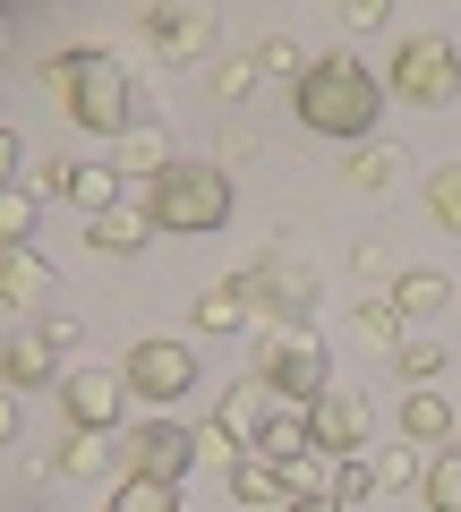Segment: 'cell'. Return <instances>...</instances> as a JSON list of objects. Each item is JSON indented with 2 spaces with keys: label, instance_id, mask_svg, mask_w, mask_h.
I'll use <instances>...</instances> for the list:
<instances>
[{
  "label": "cell",
  "instance_id": "4",
  "mask_svg": "<svg viewBox=\"0 0 461 512\" xmlns=\"http://www.w3.org/2000/svg\"><path fill=\"white\" fill-rule=\"evenodd\" d=\"M248 376H257L265 393H274V402H299V410H308L316 393L333 384L325 333H316V325H274V333L257 342V367H248Z\"/></svg>",
  "mask_w": 461,
  "mask_h": 512
},
{
  "label": "cell",
  "instance_id": "27",
  "mask_svg": "<svg viewBox=\"0 0 461 512\" xmlns=\"http://www.w3.org/2000/svg\"><path fill=\"white\" fill-rule=\"evenodd\" d=\"M205 86H214V103H248V86H257V52H222Z\"/></svg>",
  "mask_w": 461,
  "mask_h": 512
},
{
  "label": "cell",
  "instance_id": "5",
  "mask_svg": "<svg viewBox=\"0 0 461 512\" xmlns=\"http://www.w3.org/2000/svg\"><path fill=\"white\" fill-rule=\"evenodd\" d=\"M385 94L393 103H419V111H444L461 94L453 35H402V52H393V69H385Z\"/></svg>",
  "mask_w": 461,
  "mask_h": 512
},
{
  "label": "cell",
  "instance_id": "13",
  "mask_svg": "<svg viewBox=\"0 0 461 512\" xmlns=\"http://www.w3.org/2000/svg\"><path fill=\"white\" fill-rule=\"evenodd\" d=\"M43 197H69V205H86V214H103V205H120V188H129V180H120V171H111V163H43Z\"/></svg>",
  "mask_w": 461,
  "mask_h": 512
},
{
  "label": "cell",
  "instance_id": "37",
  "mask_svg": "<svg viewBox=\"0 0 461 512\" xmlns=\"http://www.w3.org/2000/svg\"><path fill=\"white\" fill-rule=\"evenodd\" d=\"M18 436V393H9V384H0V444Z\"/></svg>",
  "mask_w": 461,
  "mask_h": 512
},
{
  "label": "cell",
  "instance_id": "28",
  "mask_svg": "<svg viewBox=\"0 0 461 512\" xmlns=\"http://www.w3.org/2000/svg\"><path fill=\"white\" fill-rule=\"evenodd\" d=\"M427 214H436L444 231H461V163H436V171H427Z\"/></svg>",
  "mask_w": 461,
  "mask_h": 512
},
{
  "label": "cell",
  "instance_id": "1",
  "mask_svg": "<svg viewBox=\"0 0 461 512\" xmlns=\"http://www.w3.org/2000/svg\"><path fill=\"white\" fill-rule=\"evenodd\" d=\"M291 111H299V128H316V137L368 146L376 120H385V77H376L359 52H325V60H308V69H299Z\"/></svg>",
  "mask_w": 461,
  "mask_h": 512
},
{
  "label": "cell",
  "instance_id": "23",
  "mask_svg": "<svg viewBox=\"0 0 461 512\" xmlns=\"http://www.w3.org/2000/svg\"><path fill=\"white\" fill-rule=\"evenodd\" d=\"M444 299H453V282L427 274V265H419V274H393V308H402V316H436Z\"/></svg>",
  "mask_w": 461,
  "mask_h": 512
},
{
  "label": "cell",
  "instance_id": "38",
  "mask_svg": "<svg viewBox=\"0 0 461 512\" xmlns=\"http://www.w3.org/2000/svg\"><path fill=\"white\" fill-rule=\"evenodd\" d=\"M282 512H342V504H333V495H291Z\"/></svg>",
  "mask_w": 461,
  "mask_h": 512
},
{
  "label": "cell",
  "instance_id": "2",
  "mask_svg": "<svg viewBox=\"0 0 461 512\" xmlns=\"http://www.w3.org/2000/svg\"><path fill=\"white\" fill-rule=\"evenodd\" d=\"M43 86H60V103H69V120L86 128V137H129L137 128V86H129V69H120L111 52L43 60Z\"/></svg>",
  "mask_w": 461,
  "mask_h": 512
},
{
  "label": "cell",
  "instance_id": "14",
  "mask_svg": "<svg viewBox=\"0 0 461 512\" xmlns=\"http://www.w3.org/2000/svg\"><path fill=\"white\" fill-rule=\"evenodd\" d=\"M52 359H60V350L43 342V325H18V333H0V384H9V393H35V384H60V376H52Z\"/></svg>",
  "mask_w": 461,
  "mask_h": 512
},
{
  "label": "cell",
  "instance_id": "24",
  "mask_svg": "<svg viewBox=\"0 0 461 512\" xmlns=\"http://www.w3.org/2000/svg\"><path fill=\"white\" fill-rule=\"evenodd\" d=\"M103 512H180V487H163V478H120Z\"/></svg>",
  "mask_w": 461,
  "mask_h": 512
},
{
  "label": "cell",
  "instance_id": "32",
  "mask_svg": "<svg viewBox=\"0 0 461 512\" xmlns=\"http://www.w3.org/2000/svg\"><path fill=\"white\" fill-rule=\"evenodd\" d=\"M393 171H402V154H393V146H376V137H368V146L351 154V180H359V188H385Z\"/></svg>",
  "mask_w": 461,
  "mask_h": 512
},
{
  "label": "cell",
  "instance_id": "9",
  "mask_svg": "<svg viewBox=\"0 0 461 512\" xmlns=\"http://www.w3.org/2000/svg\"><path fill=\"white\" fill-rule=\"evenodd\" d=\"M120 367H129V393H137V402H154V410L188 402V384H197V350H188V342H163V333H146Z\"/></svg>",
  "mask_w": 461,
  "mask_h": 512
},
{
  "label": "cell",
  "instance_id": "7",
  "mask_svg": "<svg viewBox=\"0 0 461 512\" xmlns=\"http://www.w3.org/2000/svg\"><path fill=\"white\" fill-rule=\"evenodd\" d=\"M129 367H60V410H69V427H94V436H120V419H129Z\"/></svg>",
  "mask_w": 461,
  "mask_h": 512
},
{
  "label": "cell",
  "instance_id": "22",
  "mask_svg": "<svg viewBox=\"0 0 461 512\" xmlns=\"http://www.w3.org/2000/svg\"><path fill=\"white\" fill-rule=\"evenodd\" d=\"M111 453H120V436H94V427H69V444L52 453V470H60V478H94Z\"/></svg>",
  "mask_w": 461,
  "mask_h": 512
},
{
  "label": "cell",
  "instance_id": "20",
  "mask_svg": "<svg viewBox=\"0 0 461 512\" xmlns=\"http://www.w3.org/2000/svg\"><path fill=\"white\" fill-rule=\"evenodd\" d=\"M248 453H274V461H308L316 444H308V410L299 402H274L265 410V427H257V444H248Z\"/></svg>",
  "mask_w": 461,
  "mask_h": 512
},
{
  "label": "cell",
  "instance_id": "8",
  "mask_svg": "<svg viewBox=\"0 0 461 512\" xmlns=\"http://www.w3.org/2000/svg\"><path fill=\"white\" fill-rule=\"evenodd\" d=\"M120 461H129V478H163V487H180L188 470H197V427H180V419H137V427H120Z\"/></svg>",
  "mask_w": 461,
  "mask_h": 512
},
{
  "label": "cell",
  "instance_id": "6",
  "mask_svg": "<svg viewBox=\"0 0 461 512\" xmlns=\"http://www.w3.org/2000/svg\"><path fill=\"white\" fill-rule=\"evenodd\" d=\"M248 291H257V308H274V325H308L316 316V265L291 248V231L248 265Z\"/></svg>",
  "mask_w": 461,
  "mask_h": 512
},
{
  "label": "cell",
  "instance_id": "18",
  "mask_svg": "<svg viewBox=\"0 0 461 512\" xmlns=\"http://www.w3.org/2000/svg\"><path fill=\"white\" fill-rule=\"evenodd\" d=\"M111 171H120V180H137V188H146V180H163V171H171L163 128H146V120H137L129 137H111Z\"/></svg>",
  "mask_w": 461,
  "mask_h": 512
},
{
  "label": "cell",
  "instance_id": "34",
  "mask_svg": "<svg viewBox=\"0 0 461 512\" xmlns=\"http://www.w3.org/2000/svg\"><path fill=\"white\" fill-rule=\"evenodd\" d=\"M342 18H351V35H376L393 18V0H342Z\"/></svg>",
  "mask_w": 461,
  "mask_h": 512
},
{
  "label": "cell",
  "instance_id": "35",
  "mask_svg": "<svg viewBox=\"0 0 461 512\" xmlns=\"http://www.w3.org/2000/svg\"><path fill=\"white\" fill-rule=\"evenodd\" d=\"M43 342H52V350H77V316H43Z\"/></svg>",
  "mask_w": 461,
  "mask_h": 512
},
{
  "label": "cell",
  "instance_id": "19",
  "mask_svg": "<svg viewBox=\"0 0 461 512\" xmlns=\"http://www.w3.org/2000/svg\"><path fill=\"white\" fill-rule=\"evenodd\" d=\"M0 299H9V308H43V299H52V265H43L35 248H0Z\"/></svg>",
  "mask_w": 461,
  "mask_h": 512
},
{
  "label": "cell",
  "instance_id": "29",
  "mask_svg": "<svg viewBox=\"0 0 461 512\" xmlns=\"http://www.w3.org/2000/svg\"><path fill=\"white\" fill-rule=\"evenodd\" d=\"M368 495H376V461H368V453H359V461H333V504L359 512Z\"/></svg>",
  "mask_w": 461,
  "mask_h": 512
},
{
  "label": "cell",
  "instance_id": "25",
  "mask_svg": "<svg viewBox=\"0 0 461 512\" xmlns=\"http://www.w3.org/2000/svg\"><path fill=\"white\" fill-rule=\"evenodd\" d=\"M419 504H427V512H461V453H436V461H427Z\"/></svg>",
  "mask_w": 461,
  "mask_h": 512
},
{
  "label": "cell",
  "instance_id": "15",
  "mask_svg": "<svg viewBox=\"0 0 461 512\" xmlns=\"http://www.w3.org/2000/svg\"><path fill=\"white\" fill-rule=\"evenodd\" d=\"M86 239H94L103 256H129V248H146V239H154L146 197H120V205H103V214H86Z\"/></svg>",
  "mask_w": 461,
  "mask_h": 512
},
{
  "label": "cell",
  "instance_id": "31",
  "mask_svg": "<svg viewBox=\"0 0 461 512\" xmlns=\"http://www.w3.org/2000/svg\"><path fill=\"white\" fill-rule=\"evenodd\" d=\"M393 367H402L410 384H436V376H444V342H419V333H410V342L393 350Z\"/></svg>",
  "mask_w": 461,
  "mask_h": 512
},
{
  "label": "cell",
  "instance_id": "16",
  "mask_svg": "<svg viewBox=\"0 0 461 512\" xmlns=\"http://www.w3.org/2000/svg\"><path fill=\"white\" fill-rule=\"evenodd\" d=\"M231 495H240V504L282 512V504H291V461H274V453H240V461H231Z\"/></svg>",
  "mask_w": 461,
  "mask_h": 512
},
{
  "label": "cell",
  "instance_id": "33",
  "mask_svg": "<svg viewBox=\"0 0 461 512\" xmlns=\"http://www.w3.org/2000/svg\"><path fill=\"white\" fill-rule=\"evenodd\" d=\"M257 69H274V77H291V86H299V69H308V60H299L291 35H257Z\"/></svg>",
  "mask_w": 461,
  "mask_h": 512
},
{
  "label": "cell",
  "instance_id": "21",
  "mask_svg": "<svg viewBox=\"0 0 461 512\" xmlns=\"http://www.w3.org/2000/svg\"><path fill=\"white\" fill-rule=\"evenodd\" d=\"M35 222H43V188L9 180V188H0V248H26V239H35Z\"/></svg>",
  "mask_w": 461,
  "mask_h": 512
},
{
  "label": "cell",
  "instance_id": "11",
  "mask_svg": "<svg viewBox=\"0 0 461 512\" xmlns=\"http://www.w3.org/2000/svg\"><path fill=\"white\" fill-rule=\"evenodd\" d=\"M402 444H419L427 461H436V453H461V410L444 402L436 384H410V393H402Z\"/></svg>",
  "mask_w": 461,
  "mask_h": 512
},
{
  "label": "cell",
  "instance_id": "26",
  "mask_svg": "<svg viewBox=\"0 0 461 512\" xmlns=\"http://www.w3.org/2000/svg\"><path fill=\"white\" fill-rule=\"evenodd\" d=\"M359 333H368V342H385V350L410 342V316L393 308V291H385V299H359Z\"/></svg>",
  "mask_w": 461,
  "mask_h": 512
},
{
  "label": "cell",
  "instance_id": "36",
  "mask_svg": "<svg viewBox=\"0 0 461 512\" xmlns=\"http://www.w3.org/2000/svg\"><path fill=\"white\" fill-rule=\"evenodd\" d=\"M18 163H26V146H18V137H9V128H0V188L18 180Z\"/></svg>",
  "mask_w": 461,
  "mask_h": 512
},
{
  "label": "cell",
  "instance_id": "3",
  "mask_svg": "<svg viewBox=\"0 0 461 512\" xmlns=\"http://www.w3.org/2000/svg\"><path fill=\"white\" fill-rule=\"evenodd\" d=\"M137 197H146L154 231H171V239H205V231H222V222H231L240 188H231V171H222V163H171L163 180H146Z\"/></svg>",
  "mask_w": 461,
  "mask_h": 512
},
{
  "label": "cell",
  "instance_id": "30",
  "mask_svg": "<svg viewBox=\"0 0 461 512\" xmlns=\"http://www.w3.org/2000/svg\"><path fill=\"white\" fill-rule=\"evenodd\" d=\"M427 478V453L419 444H393V453H376V487H419Z\"/></svg>",
  "mask_w": 461,
  "mask_h": 512
},
{
  "label": "cell",
  "instance_id": "39",
  "mask_svg": "<svg viewBox=\"0 0 461 512\" xmlns=\"http://www.w3.org/2000/svg\"><path fill=\"white\" fill-rule=\"evenodd\" d=\"M0 52H18V9L0 0Z\"/></svg>",
  "mask_w": 461,
  "mask_h": 512
},
{
  "label": "cell",
  "instance_id": "10",
  "mask_svg": "<svg viewBox=\"0 0 461 512\" xmlns=\"http://www.w3.org/2000/svg\"><path fill=\"white\" fill-rule=\"evenodd\" d=\"M368 436H376V410L359 402V393L325 384V393L308 402V444H316L325 461H359V453H368Z\"/></svg>",
  "mask_w": 461,
  "mask_h": 512
},
{
  "label": "cell",
  "instance_id": "17",
  "mask_svg": "<svg viewBox=\"0 0 461 512\" xmlns=\"http://www.w3.org/2000/svg\"><path fill=\"white\" fill-rule=\"evenodd\" d=\"M197 333H240L248 316H257V291H248V274H231V282H214V291H197Z\"/></svg>",
  "mask_w": 461,
  "mask_h": 512
},
{
  "label": "cell",
  "instance_id": "12",
  "mask_svg": "<svg viewBox=\"0 0 461 512\" xmlns=\"http://www.w3.org/2000/svg\"><path fill=\"white\" fill-rule=\"evenodd\" d=\"M205 35H214V18H205L197 0H154V9H146V43L163 60H197Z\"/></svg>",
  "mask_w": 461,
  "mask_h": 512
}]
</instances>
